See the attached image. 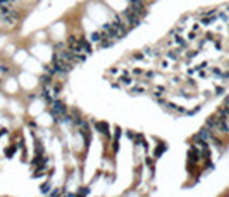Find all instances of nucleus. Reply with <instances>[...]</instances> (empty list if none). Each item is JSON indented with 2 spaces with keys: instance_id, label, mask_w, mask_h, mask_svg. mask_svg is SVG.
Instances as JSON below:
<instances>
[{
  "instance_id": "nucleus-1",
  "label": "nucleus",
  "mask_w": 229,
  "mask_h": 197,
  "mask_svg": "<svg viewBox=\"0 0 229 197\" xmlns=\"http://www.w3.org/2000/svg\"><path fill=\"white\" fill-rule=\"evenodd\" d=\"M129 9L134 10L140 16H145L147 14V9H145V0H129Z\"/></svg>"
},
{
  "instance_id": "nucleus-2",
  "label": "nucleus",
  "mask_w": 229,
  "mask_h": 197,
  "mask_svg": "<svg viewBox=\"0 0 229 197\" xmlns=\"http://www.w3.org/2000/svg\"><path fill=\"white\" fill-rule=\"evenodd\" d=\"M147 90H148V85L140 83V81H138V83L134 81V83H133V87L129 88V92H131V93H136V95H138V93H145Z\"/></svg>"
},
{
  "instance_id": "nucleus-3",
  "label": "nucleus",
  "mask_w": 229,
  "mask_h": 197,
  "mask_svg": "<svg viewBox=\"0 0 229 197\" xmlns=\"http://www.w3.org/2000/svg\"><path fill=\"white\" fill-rule=\"evenodd\" d=\"M95 128H97V131L104 133V135L107 137V138H110V131H109V125H107V123L98 121V123H95Z\"/></svg>"
},
{
  "instance_id": "nucleus-4",
  "label": "nucleus",
  "mask_w": 229,
  "mask_h": 197,
  "mask_svg": "<svg viewBox=\"0 0 229 197\" xmlns=\"http://www.w3.org/2000/svg\"><path fill=\"white\" fill-rule=\"evenodd\" d=\"M172 43L177 45V47H181V48H184L186 47V38H183L179 33H172Z\"/></svg>"
},
{
  "instance_id": "nucleus-5",
  "label": "nucleus",
  "mask_w": 229,
  "mask_h": 197,
  "mask_svg": "<svg viewBox=\"0 0 229 197\" xmlns=\"http://www.w3.org/2000/svg\"><path fill=\"white\" fill-rule=\"evenodd\" d=\"M165 93H167V88L165 87H155V90H153V97H155V99L165 97Z\"/></svg>"
},
{
  "instance_id": "nucleus-6",
  "label": "nucleus",
  "mask_w": 229,
  "mask_h": 197,
  "mask_svg": "<svg viewBox=\"0 0 229 197\" xmlns=\"http://www.w3.org/2000/svg\"><path fill=\"white\" fill-rule=\"evenodd\" d=\"M133 83H134V80L131 78V76L126 75V76H121V78H119V83H117V85H124V87H128V85H133Z\"/></svg>"
},
{
  "instance_id": "nucleus-7",
  "label": "nucleus",
  "mask_w": 229,
  "mask_h": 197,
  "mask_svg": "<svg viewBox=\"0 0 229 197\" xmlns=\"http://www.w3.org/2000/svg\"><path fill=\"white\" fill-rule=\"evenodd\" d=\"M91 42H97V43H98L100 40H102V36H104V33H102V31H95V33H91Z\"/></svg>"
},
{
  "instance_id": "nucleus-8",
  "label": "nucleus",
  "mask_w": 229,
  "mask_h": 197,
  "mask_svg": "<svg viewBox=\"0 0 229 197\" xmlns=\"http://www.w3.org/2000/svg\"><path fill=\"white\" fill-rule=\"evenodd\" d=\"M157 147H159V149H157L155 156H160V154H164V150H165V144H159Z\"/></svg>"
},
{
  "instance_id": "nucleus-9",
  "label": "nucleus",
  "mask_w": 229,
  "mask_h": 197,
  "mask_svg": "<svg viewBox=\"0 0 229 197\" xmlns=\"http://www.w3.org/2000/svg\"><path fill=\"white\" fill-rule=\"evenodd\" d=\"M214 93H215V95H222V93H224V87H217L215 90H214Z\"/></svg>"
},
{
  "instance_id": "nucleus-10",
  "label": "nucleus",
  "mask_w": 229,
  "mask_h": 197,
  "mask_svg": "<svg viewBox=\"0 0 229 197\" xmlns=\"http://www.w3.org/2000/svg\"><path fill=\"white\" fill-rule=\"evenodd\" d=\"M196 54H198V52H196V50H191V52H188V54H186V55H188V57H190V59H191V57H195V55H196Z\"/></svg>"
},
{
  "instance_id": "nucleus-11",
  "label": "nucleus",
  "mask_w": 229,
  "mask_h": 197,
  "mask_svg": "<svg viewBox=\"0 0 229 197\" xmlns=\"http://www.w3.org/2000/svg\"><path fill=\"white\" fill-rule=\"evenodd\" d=\"M41 190H43V192H48V183H45L43 187H41Z\"/></svg>"
},
{
  "instance_id": "nucleus-12",
  "label": "nucleus",
  "mask_w": 229,
  "mask_h": 197,
  "mask_svg": "<svg viewBox=\"0 0 229 197\" xmlns=\"http://www.w3.org/2000/svg\"><path fill=\"white\" fill-rule=\"evenodd\" d=\"M147 2H153V0H145V4H147Z\"/></svg>"
}]
</instances>
